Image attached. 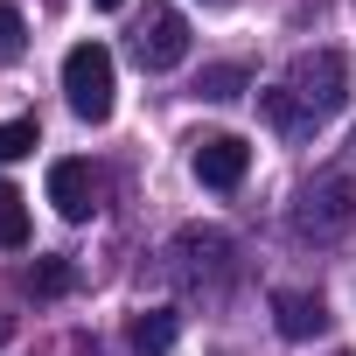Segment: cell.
<instances>
[{
	"label": "cell",
	"mask_w": 356,
	"mask_h": 356,
	"mask_svg": "<svg viewBox=\"0 0 356 356\" xmlns=\"http://www.w3.org/2000/svg\"><path fill=\"white\" fill-rule=\"evenodd\" d=\"M112 49L105 42H77L70 56H63V98H70V112L84 119V126H105L112 119Z\"/></svg>",
	"instance_id": "1"
},
{
	"label": "cell",
	"mask_w": 356,
	"mask_h": 356,
	"mask_svg": "<svg viewBox=\"0 0 356 356\" xmlns=\"http://www.w3.org/2000/svg\"><path fill=\"white\" fill-rule=\"evenodd\" d=\"M349 224H356V182H349V175H314V182L300 189V203H293V231L328 245Z\"/></svg>",
	"instance_id": "2"
},
{
	"label": "cell",
	"mask_w": 356,
	"mask_h": 356,
	"mask_svg": "<svg viewBox=\"0 0 356 356\" xmlns=\"http://www.w3.org/2000/svg\"><path fill=\"white\" fill-rule=\"evenodd\" d=\"M286 91H293L314 119H335V112L349 105V63H342V49H307V56H293Z\"/></svg>",
	"instance_id": "3"
},
{
	"label": "cell",
	"mask_w": 356,
	"mask_h": 356,
	"mask_svg": "<svg viewBox=\"0 0 356 356\" xmlns=\"http://www.w3.org/2000/svg\"><path fill=\"white\" fill-rule=\"evenodd\" d=\"M189 56V22L182 15H175V8H147L140 22H133V63L140 70H175V63H182Z\"/></svg>",
	"instance_id": "4"
},
{
	"label": "cell",
	"mask_w": 356,
	"mask_h": 356,
	"mask_svg": "<svg viewBox=\"0 0 356 356\" xmlns=\"http://www.w3.org/2000/svg\"><path fill=\"white\" fill-rule=\"evenodd\" d=\"M245 168H252V147H245L238 133H203L196 154H189V175H196L203 189H238Z\"/></svg>",
	"instance_id": "5"
},
{
	"label": "cell",
	"mask_w": 356,
	"mask_h": 356,
	"mask_svg": "<svg viewBox=\"0 0 356 356\" xmlns=\"http://www.w3.org/2000/svg\"><path fill=\"white\" fill-rule=\"evenodd\" d=\"M49 203H56V217L91 224L98 217V168L91 161H49Z\"/></svg>",
	"instance_id": "6"
},
{
	"label": "cell",
	"mask_w": 356,
	"mask_h": 356,
	"mask_svg": "<svg viewBox=\"0 0 356 356\" xmlns=\"http://www.w3.org/2000/svg\"><path fill=\"white\" fill-rule=\"evenodd\" d=\"M273 314H280V335H286V342H307V335L328 321V314H321V300H314V293H293V286H280V293H273Z\"/></svg>",
	"instance_id": "7"
},
{
	"label": "cell",
	"mask_w": 356,
	"mask_h": 356,
	"mask_svg": "<svg viewBox=\"0 0 356 356\" xmlns=\"http://www.w3.org/2000/svg\"><path fill=\"white\" fill-rule=\"evenodd\" d=\"M175 307H147V314H133V328H126V342L140 349V356H168L175 349Z\"/></svg>",
	"instance_id": "8"
},
{
	"label": "cell",
	"mask_w": 356,
	"mask_h": 356,
	"mask_svg": "<svg viewBox=\"0 0 356 356\" xmlns=\"http://www.w3.org/2000/svg\"><path fill=\"white\" fill-rule=\"evenodd\" d=\"M259 112H266V119H273L280 133H293V140L321 126V119H314V112H307V105H300V98L286 91V84H273V91H259Z\"/></svg>",
	"instance_id": "9"
},
{
	"label": "cell",
	"mask_w": 356,
	"mask_h": 356,
	"mask_svg": "<svg viewBox=\"0 0 356 356\" xmlns=\"http://www.w3.org/2000/svg\"><path fill=\"white\" fill-rule=\"evenodd\" d=\"M22 245H29V203L22 189L0 182V252H22Z\"/></svg>",
	"instance_id": "10"
},
{
	"label": "cell",
	"mask_w": 356,
	"mask_h": 356,
	"mask_svg": "<svg viewBox=\"0 0 356 356\" xmlns=\"http://www.w3.org/2000/svg\"><path fill=\"white\" fill-rule=\"evenodd\" d=\"M77 286V273H70V259H35L29 266V293H42V300H56V293H70Z\"/></svg>",
	"instance_id": "11"
},
{
	"label": "cell",
	"mask_w": 356,
	"mask_h": 356,
	"mask_svg": "<svg viewBox=\"0 0 356 356\" xmlns=\"http://www.w3.org/2000/svg\"><path fill=\"white\" fill-rule=\"evenodd\" d=\"M42 147V126L35 119H0V161H22Z\"/></svg>",
	"instance_id": "12"
},
{
	"label": "cell",
	"mask_w": 356,
	"mask_h": 356,
	"mask_svg": "<svg viewBox=\"0 0 356 356\" xmlns=\"http://www.w3.org/2000/svg\"><path fill=\"white\" fill-rule=\"evenodd\" d=\"M22 49H29V22H22V8H8V0H0V70L22 63Z\"/></svg>",
	"instance_id": "13"
},
{
	"label": "cell",
	"mask_w": 356,
	"mask_h": 356,
	"mask_svg": "<svg viewBox=\"0 0 356 356\" xmlns=\"http://www.w3.org/2000/svg\"><path fill=\"white\" fill-rule=\"evenodd\" d=\"M238 91H245V70H238V63H217V70H203V84H196V98H217V105L238 98Z\"/></svg>",
	"instance_id": "14"
},
{
	"label": "cell",
	"mask_w": 356,
	"mask_h": 356,
	"mask_svg": "<svg viewBox=\"0 0 356 356\" xmlns=\"http://www.w3.org/2000/svg\"><path fill=\"white\" fill-rule=\"evenodd\" d=\"M8 335H15V321H8V314H0V349H8Z\"/></svg>",
	"instance_id": "15"
},
{
	"label": "cell",
	"mask_w": 356,
	"mask_h": 356,
	"mask_svg": "<svg viewBox=\"0 0 356 356\" xmlns=\"http://www.w3.org/2000/svg\"><path fill=\"white\" fill-rule=\"evenodd\" d=\"M91 8H105V15H112V8H126V0H91Z\"/></svg>",
	"instance_id": "16"
},
{
	"label": "cell",
	"mask_w": 356,
	"mask_h": 356,
	"mask_svg": "<svg viewBox=\"0 0 356 356\" xmlns=\"http://www.w3.org/2000/svg\"><path fill=\"white\" fill-rule=\"evenodd\" d=\"M335 356H356V349H335Z\"/></svg>",
	"instance_id": "17"
}]
</instances>
